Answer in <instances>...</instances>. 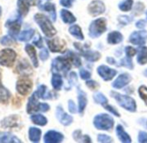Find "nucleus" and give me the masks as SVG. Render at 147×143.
<instances>
[{
    "instance_id": "1",
    "label": "nucleus",
    "mask_w": 147,
    "mask_h": 143,
    "mask_svg": "<svg viewBox=\"0 0 147 143\" xmlns=\"http://www.w3.org/2000/svg\"><path fill=\"white\" fill-rule=\"evenodd\" d=\"M35 22L38 24V26L40 28L42 33L47 37V38H51L53 36H54L57 33L55 28L53 27V23L51 22V21L49 20V18L43 15V14H35L34 17Z\"/></svg>"
},
{
    "instance_id": "2",
    "label": "nucleus",
    "mask_w": 147,
    "mask_h": 143,
    "mask_svg": "<svg viewBox=\"0 0 147 143\" xmlns=\"http://www.w3.org/2000/svg\"><path fill=\"white\" fill-rule=\"evenodd\" d=\"M110 95L115 99V101L123 109H125L130 112H135L136 111V110H137L136 102L131 97L127 96V95H123V94H120L116 91H111Z\"/></svg>"
},
{
    "instance_id": "3",
    "label": "nucleus",
    "mask_w": 147,
    "mask_h": 143,
    "mask_svg": "<svg viewBox=\"0 0 147 143\" xmlns=\"http://www.w3.org/2000/svg\"><path fill=\"white\" fill-rule=\"evenodd\" d=\"M93 124L95 128L98 130L108 131L113 129L115 121L111 116L105 114V113H102V114L96 115L94 117Z\"/></svg>"
},
{
    "instance_id": "4",
    "label": "nucleus",
    "mask_w": 147,
    "mask_h": 143,
    "mask_svg": "<svg viewBox=\"0 0 147 143\" xmlns=\"http://www.w3.org/2000/svg\"><path fill=\"white\" fill-rule=\"evenodd\" d=\"M107 30V20L104 17L98 18L93 21L89 27V35L91 38L101 36Z\"/></svg>"
},
{
    "instance_id": "5",
    "label": "nucleus",
    "mask_w": 147,
    "mask_h": 143,
    "mask_svg": "<svg viewBox=\"0 0 147 143\" xmlns=\"http://www.w3.org/2000/svg\"><path fill=\"white\" fill-rule=\"evenodd\" d=\"M71 62L67 56H59L55 58L52 62V69L53 72L63 73L65 75L70 71Z\"/></svg>"
},
{
    "instance_id": "6",
    "label": "nucleus",
    "mask_w": 147,
    "mask_h": 143,
    "mask_svg": "<svg viewBox=\"0 0 147 143\" xmlns=\"http://www.w3.org/2000/svg\"><path fill=\"white\" fill-rule=\"evenodd\" d=\"M22 16L18 14L11 18H9V20H7V22H5V27H7L9 28V35L12 37V38H16L18 36V35L20 34V28H21V25H22Z\"/></svg>"
},
{
    "instance_id": "7",
    "label": "nucleus",
    "mask_w": 147,
    "mask_h": 143,
    "mask_svg": "<svg viewBox=\"0 0 147 143\" xmlns=\"http://www.w3.org/2000/svg\"><path fill=\"white\" fill-rule=\"evenodd\" d=\"M74 47L80 52V54L85 58V60H87L90 62L97 61L101 58V54L99 52L90 49L88 46H85V45L82 46L81 44L75 42Z\"/></svg>"
},
{
    "instance_id": "8",
    "label": "nucleus",
    "mask_w": 147,
    "mask_h": 143,
    "mask_svg": "<svg viewBox=\"0 0 147 143\" xmlns=\"http://www.w3.org/2000/svg\"><path fill=\"white\" fill-rule=\"evenodd\" d=\"M16 58V53L11 48H5L0 51V65L9 67L13 65Z\"/></svg>"
},
{
    "instance_id": "9",
    "label": "nucleus",
    "mask_w": 147,
    "mask_h": 143,
    "mask_svg": "<svg viewBox=\"0 0 147 143\" xmlns=\"http://www.w3.org/2000/svg\"><path fill=\"white\" fill-rule=\"evenodd\" d=\"M32 86H33V84L29 79L22 78L16 82V91L19 94H21L22 96H26L31 91Z\"/></svg>"
},
{
    "instance_id": "10",
    "label": "nucleus",
    "mask_w": 147,
    "mask_h": 143,
    "mask_svg": "<svg viewBox=\"0 0 147 143\" xmlns=\"http://www.w3.org/2000/svg\"><path fill=\"white\" fill-rule=\"evenodd\" d=\"M106 10V6L104 3L101 0H94L88 5V11L92 16H99L104 13Z\"/></svg>"
},
{
    "instance_id": "11",
    "label": "nucleus",
    "mask_w": 147,
    "mask_h": 143,
    "mask_svg": "<svg viewBox=\"0 0 147 143\" xmlns=\"http://www.w3.org/2000/svg\"><path fill=\"white\" fill-rule=\"evenodd\" d=\"M97 73L104 81H109L115 78L117 74V71L105 65H101L97 67Z\"/></svg>"
},
{
    "instance_id": "12",
    "label": "nucleus",
    "mask_w": 147,
    "mask_h": 143,
    "mask_svg": "<svg viewBox=\"0 0 147 143\" xmlns=\"http://www.w3.org/2000/svg\"><path fill=\"white\" fill-rule=\"evenodd\" d=\"M129 41L134 45H137V46L144 45L147 41V31L142 29L140 31L133 32L129 37Z\"/></svg>"
},
{
    "instance_id": "13",
    "label": "nucleus",
    "mask_w": 147,
    "mask_h": 143,
    "mask_svg": "<svg viewBox=\"0 0 147 143\" xmlns=\"http://www.w3.org/2000/svg\"><path fill=\"white\" fill-rule=\"evenodd\" d=\"M40 3V0H17L18 14L21 16H25L28 13L31 5L37 4Z\"/></svg>"
},
{
    "instance_id": "14",
    "label": "nucleus",
    "mask_w": 147,
    "mask_h": 143,
    "mask_svg": "<svg viewBox=\"0 0 147 143\" xmlns=\"http://www.w3.org/2000/svg\"><path fill=\"white\" fill-rule=\"evenodd\" d=\"M56 117L59 120V122L64 126H69L73 122L72 117L65 112L63 108L59 105L56 108Z\"/></svg>"
},
{
    "instance_id": "15",
    "label": "nucleus",
    "mask_w": 147,
    "mask_h": 143,
    "mask_svg": "<svg viewBox=\"0 0 147 143\" xmlns=\"http://www.w3.org/2000/svg\"><path fill=\"white\" fill-rule=\"evenodd\" d=\"M132 81V76L129 73H124L118 76V78L113 82L112 86L115 89H122L123 87L127 86Z\"/></svg>"
},
{
    "instance_id": "16",
    "label": "nucleus",
    "mask_w": 147,
    "mask_h": 143,
    "mask_svg": "<svg viewBox=\"0 0 147 143\" xmlns=\"http://www.w3.org/2000/svg\"><path fill=\"white\" fill-rule=\"evenodd\" d=\"M64 136L58 131L49 130L44 136V142L46 143H59L63 142Z\"/></svg>"
},
{
    "instance_id": "17",
    "label": "nucleus",
    "mask_w": 147,
    "mask_h": 143,
    "mask_svg": "<svg viewBox=\"0 0 147 143\" xmlns=\"http://www.w3.org/2000/svg\"><path fill=\"white\" fill-rule=\"evenodd\" d=\"M47 44L48 46V48L53 53H58L61 52L64 49L65 44L63 41H61L59 38H55L53 40L47 39Z\"/></svg>"
},
{
    "instance_id": "18",
    "label": "nucleus",
    "mask_w": 147,
    "mask_h": 143,
    "mask_svg": "<svg viewBox=\"0 0 147 143\" xmlns=\"http://www.w3.org/2000/svg\"><path fill=\"white\" fill-rule=\"evenodd\" d=\"M78 112L81 115H83L85 110L88 99H87V95L80 89H78Z\"/></svg>"
},
{
    "instance_id": "19",
    "label": "nucleus",
    "mask_w": 147,
    "mask_h": 143,
    "mask_svg": "<svg viewBox=\"0 0 147 143\" xmlns=\"http://www.w3.org/2000/svg\"><path fill=\"white\" fill-rule=\"evenodd\" d=\"M123 41V35L119 31H112L108 35L107 41L110 45H116Z\"/></svg>"
},
{
    "instance_id": "20",
    "label": "nucleus",
    "mask_w": 147,
    "mask_h": 143,
    "mask_svg": "<svg viewBox=\"0 0 147 143\" xmlns=\"http://www.w3.org/2000/svg\"><path fill=\"white\" fill-rule=\"evenodd\" d=\"M39 7L40 9L49 13L53 21L56 20V9H55V5L53 3H52L50 2H47L45 3H40L39 5Z\"/></svg>"
},
{
    "instance_id": "21",
    "label": "nucleus",
    "mask_w": 147,
    "mask_h": 143,
    "mask_svg": "<svg viewBox=\"0 0 147 143\" xmlns=\"http://www.w3.org/2000/svg\"><path fill=\"white\" fill-rule=\"evenodd\" d=\"M38 99H39V97H38L36 91H34L32 94V96L30 97V98L28 100V105H27L28 113L31 114V113H34V112L36 111L37 105H38Z\"/></svg>"
},
{
    "instance_id": "22",
    "label": "nucleus",
    "mask_w": 147,
    "mask_h": 143,
    "mask_svg": "<svg viewBox=\"0 0 147 143\" xmlns=\"http://www.w3.org/2000/svg\"><path fill=\"white\" fill-rule=\"evenodd\" d=\"M116 135L117 137L119 138V140L123 143H131L132 142V139L130 137V136L125 131L124 128L121 125H118L116 127Z\"/></svg>"
},
{
    "instance_id": "23",
    "label": "nucleus",
    "mask_w": 147,
    "mask_h": 143,
    "mask_svg": "<svg viewBox=\"0 0 147 143\" xmlns=\"http://www.w3.org/2000/svg\"><path fill=\"white\" fill-rule=\"evenodd\" d=\"M25 51L28 54V57L30 58L32 64L34 67H38V59H37V55H36V51L34 47V46H32L31 44H27L25 46Z\"/></svg>"
},
{
    "instance_id": "24",
    "label": "nucleus",
    "mask_w": 147,
    "mask_h": 143,
    "mask_svg": "<svg viewBox=\"0 0 147 143\" xmlns=\"http://www.w3.org/2000/svg\"><path fill=\"white\" fill-rule=\"evenodd\" d=\"M16 70L18 71L19 73L24 74V75H28L29 73H32V68L29 66L28 62L25 60H22L21 61L18 62Z\"/></svg>"
},
{
    "instance_id": "25",
    "label": "nucleus",
    "mask_w": 147,
    "mask_h": 143,
    "mask_svg": "<svg viewBox=\"0 0 147 143\" xmlns=\"http://www.w3.org/2000/svg\"><path fill=\"white\" fill-rule=\"evenodd\" d=\"M22 142L19 138L10 133H0V143Z\"/></svg>"
},
{
    "instance_id": "26",
    "label": "nucleus",
    "mask_w": 147,
    "mask_h": 143,
    "mask_svg": "<svg viewBox=\"0 0 147 143\" xmlns=\"http://www.w3.org/2000/svg\"><path fill=\"white\" fill-rule=\"evenodd\" d=\"M60 17H61L62 21L65 23H68V24L73 23L77 20L76 17L74 16V15L71 11H69L67 9H61V11H60Z\"/></svg>"
},
{
    "instance_id": "27",
    "label": "nucleus",
    "mask_w": 147,
    "mask_h": 143,
    "mask_svg": "<svg viewBox=\"0 0 147 143\" xmlns=\"http://www.w3.org/2000/svg\"><path fill=\"white\" fill-rule=\"evenodd\" d=\"M41 136V130L38 128H30L28 130V137L32 142H39Z\"/></svg>"
},
{
    "instance_id": "28",
    "label": "nucleus",
    "mask_w": 147,
    "mask_h": 143,
    "mask_svg": "<svg viewBox=\"0 0 147 143\" xmlns=\"http://www.w3.org/2000/svg\"><path fill=\"white\" fill-rule=\"evenodd\" d=\"M69 33L73 36L75 37L76 39H78V41H83L84 39V34L82 32V29L81 28L78 26V25H72L69 28Z\"/></svg>"
},
{
    "instance_id": "29",
    "label": "nucleus",
    "mask_w": 147,
    "mask_h": 143,
    "mask_svg": "<svg viewBox=\"0 0 147 143\" xmlns=\"http://www.w3.org/2000/svg\"><path fill=\"white\" fill-rule=\"evenodd\" d=\"M52 85H53V89L56 90V91H59L62 88V86H63V79H62V76L59 73H55L53 74Z\"/></svg>"
},
{
    "instance_id": "30",
    "label": "nucleus",
    "mask_w": 147,
    "mask_h": 143,
    "mask_svg": "<svg viewBox=\"0 0 147 143\" xmlns=\"http://www.w3.org/2000/svg\"><path fill=\"white\" fill-rule=\"evenodd\" d=\"M34 35V30L33 28H29V29H27V30H24L22 32H21L18 36H17V39L20 41H28Z\"/></svg>"
},
{
    "instance_id": "31",
    "label": "nucleus",
    "mask_w": 147,
    "mask_h": 143,
    "mask_svg": "<svg viewBox=\"0 0 147 143\" xmlns=\"http://www.w3.org/2000/svg\"><path fill=\"white\" fill-rule=\"evenodd\" d=\"M137 61L140 65H146L147 63V47H141L138 52Z\"/></svg>"
},
{
    "instance_id": "32",
    "label": "nucleus",
    "mask_w": 147,
    "mask_h": 143,
    "mask_svg": "<svg viewBox=\"0 0 147 143\" xmlns=\"http://www.w3.org/2000/svg\"><path fill=\"white\" fill-rule=\"evenodd\" d=\"M36 93L39 97V98H42V99H50L51 98V94L48 92L47 88L46 85H40L38 86L37 90H36Z\"/></svg>"
},
{
    "instance_id": "33",
    "label": "nucleus",
    "mask_w": 147,
    "mask_h": 143,
    "mask_svg": "<svg viewBox=\"0 0 147 143\" xmlns=\"http://www.w3.org/2000/svg\"><path fill=\"white\" fill-rule=\"evenodd\" d=\"M66 56L70 59L71 64H73V66L75 67H79L81 66V60H80V57L78 56V54H77L76 53L74 52H71V51H68L67 54H66Z\"/></svg>"
},
{
    "instance_id": "34",
    "label": "nucleus",
    "mask_w": 147,
    "mask_h": 143,
    "mask_svg": "<svg viewBox=\"0 0 147 143\" xmlns=\"http://www.w3.org/2000/svg\"><path fill=\"white\" fill-rule=\"evenodd\" d=\"M32 123H34L36 125H40V126H45L47 123V119L40 115V114H37V115H34L30 117Z\"/></svg>"
},
{
    "instance_id": "35",
    "label": "nucleus",
    "mask_w": 147,
    "mask_h": 143,
    "mask_svg": "<svg viewBox=\"0 0 147 143\" xmlns=\"http://www.w3.org/2000/svg\"><path fill=\"white\" fill-rule=\"evenodd\" d=\"M73 138L76 142H91V139L89 136H83L81 134V130H76L73 133Z\"/></svg>"
},
{
    "instance_id": "36",
    "label": "nucleus",
    "mask_w": 147,
    "mask_h": 143,
    "mask_svg": "<svg viewBox=\"0 0 147 143\" xmlns=\"http://www.w3.org/2000/svg\"><path fill=\"white\" fill-rule=\"evenodd\" d=\"M93 98H94V101L98 104H102V106L107 104L109 100L108 98L104 96V94H102V92L98 91V92H96L93 96Z\"/></svg>"
},
{
    "instance_id": "37",
    "label": "nucleus",
    "mask_w": 147,
    "mask_h": 143,
    "mask_svg": "<svg viewBox=\"0 0 147 143\" xmlns=\"http://www.w3.org/2000/svg\"><path fill=\"white\" fill-rule=\"evenodd\" d=\"M134 5V0H124L121 3H119V9L121 11L127 12L132 9Z\"/></svg>"
},
{
    "instance_id": "38",
    "label": "nucleus",
    "mask_w": 147,
    "mask_h": 143,
    "mask_svg": "<svg viewBox=\"0 0 147 143\" xmlns=\"http://www.w3.org/2000/svg\"><path fill=\"white\" fill-rule=\"evenodd\" d=\"M10 97L9 91L3 85L2 87H0V102L2 103H5L9 100Z\"/></svg>"
},
{
    "instance_id": "39",
    "label": "nucleus",
    "mask_w": 147,
    "mask_h": 143,
    "mask_svg": "<svg viewBox=\"0 0 147 143\" xmlns=\"http://www.w3.org/2000/svg\"><path fill=\"white\" fill-rule=\"evenodd\" d=\"M119 66H125V67L129 68V69H134V63H133V60H132V59L129 58V57H125V58L121 59V60Z\"/></svg>"
},
{
    "instance_id": "40",
    "label": "nucleus",
    "mask_w": 147,
    "mask_h": 143,
    "mask_svg": "<svg viewBox=\"0 0 147 143\" xmlns=\"http://www.w3.org/2000/svg\"><path fill=\"white\" fill-rule=\"evenodd\" d=\"M139 95L147 105V87L146 85H141L139 88Z\"/></svg>"
},
{
    "instance_id": "41",
    "label": "nucleus",
    "mask_w": 147,
    "mask_h": 143,
    "mask_svg": "<svg viewBox=\"0 0 147 143\" xmlns=\"http://www.w3.org/2000/svg\"><path fill=\"white\" fill-rule=\"evenodd\" d=\"M133 17L130 16H125V15H122V16H120L118 17V20L119 22L123 24V25H127V24H129L132 21H133Z\"/></svg>"
},
{
    "instance_id": "42",
    "label": "nucleus",
    "mask_w": 147,
    "mask_h": 143,
    "mask_svg": "<svg viewBox=\"0 0 147 143\" xmlns=\"http://www.w3.org/2000/svg\"><path fill=\"white\" fill-rule=\"evenodd\" d=\"M97 142H103V143H109V142H113V139L107 135H98L97 136Z\"/></svg>"
},
{
    "instance_id": "43",
    "label": "nucleus",
    "mask_w": 147,
    "mask_h": 143,
    "mask_svg": "<svg viewBox=\"0 0 147 143\" xmlns=\"http://www.w3.org/2000/svg\"><path fill=\"white\" fill-rule=\"evenodd\" d=\"M125 53H126L127 57L132 58L133 56H134L137 54V49L134 48L131 46H127V47H125Z\"/></svg>"
},
{
    "instance_id": "44",
    "label": "nucleus",
    "mask_w": 147,
    "mask_h": 143,
    "mask_svg": "<svg viewBox=\"0 0 147 143\" xmlns=\"http://www.w3.org/2000/svg\"><path fill=\"white\" fill-rule=\"evenodd\" d=\"M79 75L80 78L84 80H88L91 78V73L86 69H80L79 71Z\"/></svg>"
},
{
    "instance_id": "45",
    "label": "nucleus",
    "mask_w": 147,
    "mask_h": 143,
    "mask_svg": "<svg viewBox=\"0 0 147 143\" xmlns=\"http://www.w3.org/2000/svg\"><path fill=\"white\" fill-rule=\"evenodd\" d=\"M103 108L106 110H108L109 112H110L111 114H113L114 116H115V117H121V115H120V113L117 111V110L116 109H115L112 105H109V104H105V105H103Z\"/></svg>"
},
{
    "instance_id": "46",
    "label": "nucleus",
    "mask_w": 147,
    "mask_h": 143,
    "mask_svg": "<svg viewBox=\"0 0 147 143\" xmlns=\"http://www.w3.org/2000/svg\"><path fill=\"white\" fill-rule=\"evenodd\" d=\"M49 109H50V106H49L47 104H44V103H38L36 111L46 112V111L49 110Z\"/></svg>"
},
{
    "instance_id": "47",
    "label": "nucleus",
    "mask_w": 147,
    "mask_h": 143,
    "mask_svg": "<svg viewBox=\"0 0 147 143\" xmlns=\"http://www.w3.org/2000/svg\"><path fill=\"white\" fill-rule=\"evenodd\" d=\"M12 41H12L11 36H9V35H5L0 39V43L3 46H9L10 44H12Z\"/></svg>"
},
{
    "instance_id": "48",
    "label": "nucleus",
    "mask_w": 147,
    "mask_h": 143,
    "mask_svg": "<svg viewBox=\"0 0 147 143\" xmlns=\"http://www.w3.org/2000/svg\"><path fill=\"white\" fill-rule=\"evenodd\" d=\"M86 85L90 89V90H92V91H95L96 89H97L100 85H99V84L96 82V81H95V80H88L87 82H86Z\"/></svg>"
},
{
    "instance_id": "49",
    "label": "nucleus",
    "mask_w": 147,
    "mask_h": 143,
    "mask_svg": "<svg viewBox=\"0 0 147 143\" xmlns=\"http://www.w3.org/2000/svg\"><path fill=\"white\" fill-rule=\"evenodd\" d=\"M49 57V53H48V50L47 48H42L40 52V59L42 60V61H45L48 59Z\"/></svg>"
},
{
    "instance_id": "50",
    "label": "nucleus",
    "mask_w": 147,
    "mask_h": 143,
    "mask_svg": "<svg viewBox=\"0 0 147 143\" xmlns=\"http://www.w3.org/2000/svg\"><path fill=\"white\" fill-rule=\"evenodd\" d=\"M68 109H69V111L71 113H72V114L77 113V107H76L75 103L72 100H69L68 101Z\"/></svg>"
},
{
    "instance_id": "51",
    "label": "nucleus",
    "mask_w": 147,
    "mask_h": 143,
    "mask_svg": "<svg viewBox=\"0 0 147 143\" xmlns=\"http://www.w3.org/2000/svg\"><path fill=\"white\" fill-rule=\"evenodd\" d=\"M138 139H139V142L147 143V133L144 131H140L139 133Z\"/></svg>"
},
{
    "instance_id": "52",
    "label": "nucleus",
    "mask_w": 147,
    "mask_h": 143,
    "mask_svg": "<svg viewBox=\"0 0 147 143\" xmlns=\"http://www.w3.org/2000/svg\"><path fill=\"white\" fill-rule=\"evenodd\" d=\"M59 3L63 7L70 8V7L72 6V4L74 3V0H59Z\"/></svg>"
},
{
    "instance_id": "53",
    "label": "nucleus",
    "mask_w": 147,
    "mask_h": 143,
    "mask_svg": "<svg viewBox=\"0 0 147 143\" xmlns=\"http://www.w3.org/2000/svg\"><path fill=\"white\" fill-rule=\"evenodd\" d=\"M146 21L144 20V19H141V20H140V21H138V22H136V27H137L138 28H140V29H144V28H146Z\"/></svg>"
},
{
    "instance_id": "54",
    "label": "nucleus",
    "mask_w": 147,
    "mask_h": 143,
    "mask_svg": "<svg viewBox=\"0 0 147 143\" xmlns=\"http://www.w3.org/2000/svg\"><path fill=\"white\" fill-rule=\"evenodd\" d=\"M34 44L35 46H37L38 47H42L43 44H42V39H41V37L38 35L37 38L34 41Z\"/></svg>"
},
{
    "instance_id": "55",
    "label": "nucleus",
    "mask_w": 147,
    "mask_h": 143,
    "mask_svg": "<svg viewBox=\"0 0 147 143\" xmlns=\"http://www.w3.org/2000/svg\"><path fill=\"white\" fill-rule=\"evenodd\" d=\"M70 81L71 83V85L74 83V82H77V74L75 73H71L70 74Z\"/></svg>"
},
{
    "instance_id": "56",
    "label": "nucleus",
    "mask_w": 147,
    "mask_h": 143,
    "mask_svg": "<svg viewBox=\"0 0 147 143\" xmlns=\"http://www.w3.org/2000/svg\"><path fill=\"white\" fill-rule=\"evenodd\" d=\"M107 62L109 64H111V65H115L116 64V61L115 59H113V57H108L107 58Z\"/></svg>"
},
{
    "instance_id": "57",
    "label": "nucleus",
    "mask_w": 147,
    "mask_h": 143,
    "mask_svg": "<svg viewBox=\"0 0 147 143\" xmlns=\"http://www.w3.org/2000/svg\"><path fill=\"white\" fill-rule=\"evenodd\" d=\"M144 75H145L146 77H147V69L146 70H145V72H144Z\"/></svg>"
},
{
    "instance_id": "58",
    "label": "nucleus",
    "mask_w": 147,
    "mask_h": 143,
    "mask_svg": "<svg viewBox=\"0 0 147 143\" xmlns=\"http://www.w3.org/2000/svg\"><path fill=\"white\" fill-rule=\"evenodd\" d=\"M3 85H2V82H1V75H0V87H2Z\"/></svg>"
},
{
    "instance_id": "59",
    "label": "nucleus",
    "mask_w": 147,
    "mask_h": 143,
    "mask_svg": "<svg viewBox=\"0 0 147 143\" xmlns=\"http://www.w3.org/2000/svg\"><path fill=\"white\" fill-rule=\"evenodd\" d=\"M1 14H2V9H1V7H0V16H1Z\"/></svg>"
},
{
    "instance_id": "60",
    "label": "nucleus",
    "mask_w": 147,
    "mask_h": 143,
    "mask_svg": "<svg viewBox=\"0 0 147 143\" xmlns=\"http://www.w3.org/2000/svg\"><path fill=\"white\" fill-rule=\"evenodd\" d=\"M146 17H147V11H146Z\"/></svg>"
},
{
    "instance_id": "61",
    "label": "nucleus",
    "mask_w": 147,
    "mask_h": 143,
    "mask_svg": "<svg viewBox=\"0 0 147 143\" xmlns=\"http://www.w3.org/2000/svg\"><path fill=\"white\" fill-rule=\"evenodd\" d=\"M146 127H147V122H146Z\"/></svg>"
}]
</instances>
